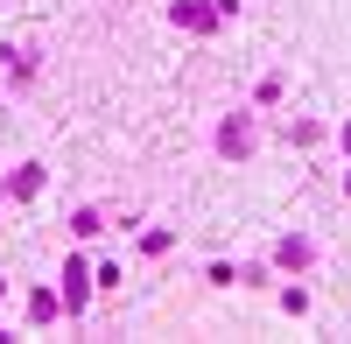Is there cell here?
I'll return each instance as SVG.
<instances>
[{"mask_svg":"<svg viewBox=\"0 0 351 344\" xmlns=\"http://www.w3.org/2000/svg\"><path fill=\"white\" fill-rule=\"evenodd\" d=\"M64 281H71V309H84V281H92V274H84V260H71Z\"/></svg>","mask_w":351,"mask_h":344,"instance_id":"6da1fadb","label":"cell"}]
</instances>
